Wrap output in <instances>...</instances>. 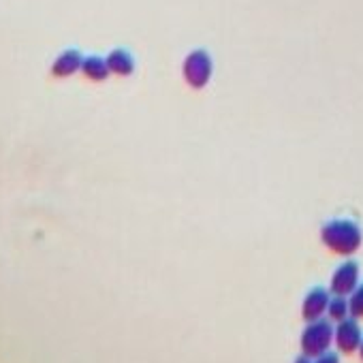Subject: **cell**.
Wrapping results in <instances>:
<instances>
[{
    "label": "cell",
    "mask_w": 363,
    "mask_h": 363,
    "mask_svg": "<svg viewBox=\"0 0 363 363\" xmlns=\"http://www.w3.org/2000/svg\"><path fill=\"white\" fill-rule=\"evenodd\" d=\"M320 241L327 246L334 255L340 257H353L363 241L361 227L350 218H334L322 225L320 229Z\"/></svg>",
    "instance_id": "1"
},
{
    "label": "cell",
    "mask_w": 363,
    "mask_h": 363,
    "mask_svg": "<svg viewBox=\"0 0 363 363\" xmlns=\"http://www.w3.org/2000/svg\"><path fill=\"white\" fill-rule=\"evenodd\" d=\"M334 332H336V322H332L325 316L310 320L304 327L301 338H299L301 353L312 357V359L322 355V353H327L334 344Z\"/></svg>",
    "instance_id": "2"
},
{
    "label": "cell",
    "mask_w": 363,
    "mask_h": 363,
    "mask_svg": "<svg viewBox=\"0 0 363 363\" xmlns=\"http://www.w3.org/2000/svg\"><path fill=\"white\" fill-rule=\"evenodd\" d=\"M214 75V62L208 50H192L182 62V77L192 90H201L210 84Z\"/></svg>",
    "instance_id": "3"
},
{
    "label": "cell",
    "mask_w": 363,
    "mask_h": 363,
    "mask_svg": "<svg viewBox=\"0 0 363 363\" xmlns=\"http://www.w3.org/2000/svg\"><path fill=\"white\" fill-rule=\"evenodd\" d=\"M361 342H363V332H361V325H359V318L348 316V318L336 322L334 344H336L338 353H344V355L357 353Z\"/></svg>",
    "instance_id": "4"
},
{
    "label": "cell",
    "mask_w": 363,
    "mask_h": 363,
    "mask_svg": "<svg viewBox=\"0 0 363 363\" xmlns=\"http://www.w3.org/2000/svg\"><path fill=\"white\" fill-rule=\"evenodd\" d=\"M357 287H359V263L348 259L334 269L332 280H329V291H332V295L348 297Z\"/></svg>",
    "instance_id": "5"
},
{
    "label": "cell",
    "mask_w": 363,
    "mask_h": 363,
    "mask_svg": "<svg viewBox=\"0 0 363 363\" xmlns=\"http://www.w3.org/2000/svg\"><path fill=\"white\" fill-rule=\"evenodd\" d=\"M332 299V291L322 289V287H314L306 293L304 301H301V316L306 322L322 318L327 314V306Z\"/></svg>",
    "instance_id": "6"
},
{
    "label": "cell",
    "mask_w": 363,
    "mask_h": 363,
    "mask_svg": "<svg viewBox=\"0 0 363 363\" xmlns=\"http://www.w3.org/2000/svg\"><path fill=\"white\" fill-rule=\"evenodd\" d=\"M107 66H109L111 73L127 77V75H131L135 71V60H133V56L127 50H113L107 56Z\"/></svg>",
    "instance_id": "7"
},
{
    "label": "cell",
    "mask_w": 363,
    "mask_h": 363,
    "mask_svg": "<svg viewBox=\"0 0 363 363\" xmlns=\"http://www.w3.org/2000/svg\"><path fill=\"white\" fill-rule=\"evenodd\" d=\"M350 316V304H348V297L344 295H332L329 299V306H327V318L332 322H340L344 318Z\"/></svg>",
    "instance_id": "8"
},
{
    "label": "cell",
    "mask_w": 363,
    "mask_h": 363,
    "mask_svg": "<svg viewBox=\"0 0 363 363\" xmlns=\"http://www.w3.org/2000/svg\"><path fill=\"white\" fill-rule=\"evenodd\" d=\"M84 73L90 79H97V82H101V79H105L111 71H109V66H107L105 60H101V58H88L84 62Z\"/></svg>",
    "instance_id": "9"
},
{
    "label": "cell",
    "mask_w": 363,
    "mask_h": 363,
    "mask_svg": "<svg viewBox=\"0 0 363 363\" xmlns=\"http://www.w3.org/2000/svg\"><path fill=\"white\" fill-rule=\"evenodd\" d=\"M348 304H350V316L363 318V282L348 295Z\"/></svg>",
    "instance_id": "10"
},
{
    "label": "cell",
    "mask_w": 363,
    "mask_h": 363,
    "mask_svg": "<svg viewBox=\"0 0 363 363\" xmlns=\"http://www.w3.org/2000/svg\"><path fill=\"white\" fill-rule=\"evenodd\" d=\"M314 363H340V355L334 350H327V353L314 357Z\"/></svg>",
    "instance_id": "11"
},
{
    "label": "cell",
    "mask_w": 363,
    "mask_h": 363,
    "mask_svg": "<svg viewBox=\"0 0 363 363\" xmlns=\"http://www.w3.org/2000/svg\"><path fill=\"white\" fill-rule=\"evenodd\" d=\"M293 363H314V359H312V357H308V355H304V353H301V355H299V357H297V359H295V361H293Z\"/></svg>",
    "instance_id": "12"
},
{
    "label": "cell",
    "mask_w": 363,
    "mask_h": 363,
    "mask_svg": "<svg viewBox=\"0 0 363 363\" xmlns=\"http://www.w3.org/2000/svg\"><path fill=\"white\" fill-rule=\"evenodd\" d=\"M357 353H359V359L363 361V342H361V346H359V350H357Z\"/></svg>",
    "instance_id": "13"
}]
</instances>
